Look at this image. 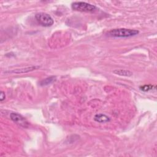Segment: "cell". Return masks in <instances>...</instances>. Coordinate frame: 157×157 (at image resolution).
<instances>
[{"mask_svg":"<svg viewBox=\"0 0 157 157\" xmlns=\"http://www.w3.org/2000/svg\"><path fill=\"white\" fill-rule=\"evenodd\" d=\"M139 31L136 29L128 28H116L109 31L107 35L113 37H129L136 36Z\"/></svg>","mask_w":157,"mask_h":157,"instance_id":"cell-1","label":"cell"},{"mask_svg":"<svg viewBox=\"0 0 157 157\" xmlns=\"http://www.w3.org/2000/svg\"><path fill=\"white\" fill-rule=\"evenodd\" d=\"M71 7L74 10L85 12H92L96 9V7L94 5L82 1L74 2L72 3Z\"/></svg>","mask_w":157,"mask_h":157,"instance_id":"cell-2","label":"cell"},{"mask_svg":"<svg viewBox=\"0 0 157 157\" xmlns=\"http://www.w3.org/2000/svg\"><path fill=\"white\" fill-rule=\"evenodd\" d=\"M35 18L39 25L42 26H51L54 23L53 18L48 13L45 12H39L35 15Z\"/></svg>","mask_w":157,"mask_h":157,"instance_id":"cell-3","label":"cell"},{"mask_svg":"<svg viewBox=\"0 0 157 157\" xmlns=\"http://www.w3.org/2000/svg\"><path fill=\"white\" fill-rule=\"evenodd\" d=\"M10 117L13 122L21 127L26 128L28 126V122L25 118V117L17 112H12L10 114Z\"/></svg>","mask_w":157,"mask_h":157,"instance_id":"cell-4","label":"cell"},{"mask_svg":"<svg viewBox=\"0 0 157 157\" xmlns=\"http://www.w3.org/2000/svg\"><path fill=\"white\" fill-rule=\"evenodd\" d=\"M40 67L38 66H33L23 68H20V69H15L12 71H6L5 73H13V74H24V73H28L29 72H31L33 71H34Z\"/></svg>","mask_w":157,"mask_h":157,"instance_id":"cell-5","label":"cell"},{"mask_svg":"<svg viewBox=\"0 0 157 157\" xmlns=\"http://www.w3.org/2000/svg\"><path fill=\"white\" fill-rule=\"evenodd\" d=\"M94 120L96 122H98L100 123H107L110 120V118L107 115L103 113H98L95 115V116L94 117Z\"/></svg>","mask_w":157,"mask_h":157,"instance_id":"cell-6","label":"cell"},{"mask_svg":"<svg viewBox=\"0 0 157 157\" xmlns=\"http://www.w3.org/2000/svg\"><path fill=\"white\" fill-rule=\"evenodd\" d=\"M113 72L117 75L125 77H130L133 74V73L131 71L126 69H116L114 70Z\"/></svg>","mask_w":157,"mask_h":157,"instance_id":"cell-7","label":"cell"},{"mask_svg":"<svg viewBox=\"0 0 157 157\" xmlns=\"http://www.w3.org/2000/svg\"><path fill=\"white\" fill-rule=\"evenodd\" d=\"M55 80H56V77L55 76H50V77H47V78H44V80H42L40 82V85H41V86L48 85L52 83V82H53Z\"/></svg>","mask_w":157,"mask_h":157,"instance_id":"cell-8","label":"cell"},{"mask_svg":"<svg viewBox=\"0 0 157 157\" xmlns=\"http://www.w3.org/2000/svg\"><path fill=\"white\" fill-rule=\"evenodd\" d=\"M153 88L155 89L156 86H154L153 85H144L143 86H140V89L144 91H148L152 90Z\"/></svg>","mask_w":157,"mask_h":157,"instance_id":"cell-9","label":"cell"},{"mask_svg":"<svg viewBox=\"0 0 157 157\" xmlns=\"http://www.w3.org/2000/svg\"><path fill=\"white\" fill-rule=\"evenodd\" d=\"M6 98V95H5V93L4 91H1V93H0V101H2L5 99Z\"/></svg>","mask_w":157,"mask_h":157,"instance_id":"cell-10","label":"cell"}]
</instances>
